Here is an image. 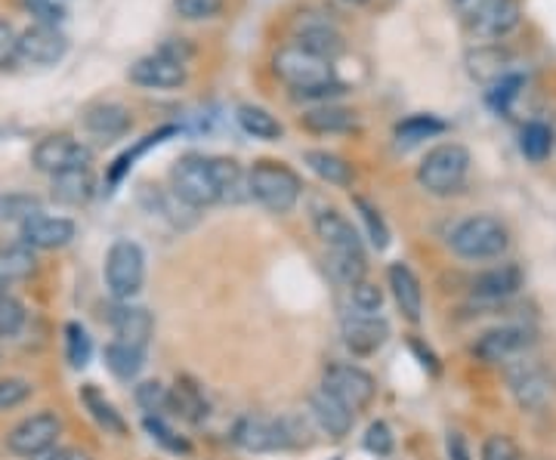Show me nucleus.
<instances>
[{"mask_svg":"<svg viewBox=\"0 0 556 460\" xmlns=\"http://www.w3.org/2000/svg\"><path fill=\"white\" fill-rule=\"evenodd\" d=\"M273 72L281 84H288L298 97H306V100H328L346 90L338 80L334 62L321 60L298 43H288L278 50L273 56Z\"/></svg>","mask_w":556,"mask_h":460,"instance_id":"1","label":"nucleus"},{"mask_svg":"<svg viewBox=\"0 0 556 460\" xmlns=\"http://www.w3.org/2000/svg\"><path fill=\"white\" fill-rule=\"evenodd\" d=\"M313 226H316L318 241L328 251L331 272L346 288L365 279L368 263H365V244H362V235L356 232V226L346 220L340 210H334V207H318L316 214H313Z\"/></svg>","mask_w":556,"mask_h":460,"instance_id":"2","label":"nucleus"},{"mask_svg":"<svg viewBox=\"0 0 556 460\" xmlns=\"http://www.w3.org/2000/svg\"><path fill=\"white\" fill-rule=\"evenodd\" d=\"M448 247L455 257L467 263L497 260L510 247V229L495 214H473L448 232Z\"/></svg>","mask_w":556,"mask_h":460,"instance_id":"3","label":"nucleus"},{"mask_svg":"<svg viewBox=\"0 0 556 460\" xmlns=\"http://www.w3.org/2000/svg\"><path fill=\"white\" fill-rule=\"evenodd\" d=\"M470 152L460 142H439L417 164V186L433 199L457 195L470 177Z\"/></svg>","mask_w":556,"mask_h":460,"instance_id":"4","label":"nucleus"},{"mask_svg":"<svg viewBox=\"0 0 556 460\" xmlns=\"http://www.w3.org/2000/svg\"><path fill=\"white\" fill-rule=\"evenodd\" d=\"M248 195L269 214H291L303 195V182L288 164L263 158L248 170Z\"/></svg>","mask_w":556,"mask_h":460,"instance_id":"5","label":"nucleus"},{"mask_svg":"<svg viewBox=\"0 0 556 460\" xmlns=\"http://www.w3.org/2000/svg\"><path fill=\"white\" fill-rule=\"evenodd\" d=\"M170 192L189 210L223 204L214 155H182L170 170Z\"/></svg>","mask_w":556,"mask_h":460,"instance_id":"6","label":"nucleus"},{"mask_svg":"<svg viewBox=\"0 0 556 460\" xmlns=\"http://www.w3.org/2000/svg\"><path fill=\"white\" fill-rule=\"evenodd\" d=\"M105 288L115 303H130L146 284V251L134 239H115L102 263Z\"/></svg>","mask_w":556,"mask_h":460,"instance_id":"7","label":"nucleus"},{"mask_svg":"<svg viewBox=\"0 0 556 460\" xmlns=\"http://www.w3.org/2000/svg\"><path fill=\"white\" fill-rule=\"evenodd\" d=\"M452 7L464 28L482 40H501L519 25L517 0H452Z\"/></svg>","mask_w":556,"mask_h":460,"instance_id":"8","label":"nucleus"},{"mask_svg":"<svg viewBox=\"0 0 556 460\" xmlns=\"http://www.w3.org/2000/svg\"><path fill=\"white\" fill-rule=\"evenodd\" d=\"M130 84H137L142 90H179L189 72H186V47L179 43H164L155 53L142 56L130 65L127 72Z\"/></svg>","mask_w":556,"mask_h":460,"instance_id":"9","label":"nucleus"},{"mask_svg":"<svg viewBox=\"0 0 556 460\" xmlns=\"http://www.w3.org/2000/svg\"><path fill=\"white\" fill-rule=\"evenodd\" d=\"M321 389L338 401H343L353 414H358L378 396V381L353 361H334L321 374Z\"/></svg>","mask_w":556,"mask_h":460,"instance_id":"10","label":"nucleus"},{"mask_svg":"<svg viewBox=\"0 0 556 460\" xmlns=\"http://www.w3.org/2000/svg\"><path fill=\"white\" fill-rule=\"evenodd\" d=\"M62 436V418L56 411H38L31 418H22L10 433H7V451L16 458L35 460L56 448Z\"/></svg>","mask_w":556,"mask_h":460,"instance_id":"11","label":"nucleus"},{"mask_svg":"<svg viewBox=\"0 0 556 460\" xmlns=\"http://www.w3.org/2000/svg\"><path fill=\"white\" fill-rule=\"evenodd\" d=\"M31 164L47 177H60L68 170H90L93 152H90V145H84L68 133H50L31 149Z\"/></svg>","mask_w":556,"mask_h":460,"instance_id":"12","label":"nucleus"},{"mask_svg":"<svg viewBox=\"0 0 556 460\" xmlns=\"http://www.w3.org/2000/svg\"><path fill=\"white\" fill-rule=\"evenodd\" d=\"M507 386L522 411H544L554 399V381L535 359H517L507 365Z\"/></svg>","mask_w":556,"mask_h":460,"instance_id":"13","label":"nucleus"},{"mask_svg":"<svg viewBox=\"0 0 556 460\" xmlns=\"http://www.w3.org/2000/svg\"><path fill=\"white\" fill-rule=\"evenodd\" d=\"M535 346V331L526 324H504V328H492L485 331L477 343H473V356L485 365H510V361L522 359L529 349Z\"/></svg>","mask_w":556,"mask_h":460,"instance_id":"14","label":"nucleus"},{"mask_svg":"<svg viewBox=\"0 0 556 460\" xmlns=\"http://www.w3.org/2000/svg\"><path fill=\"white\" fill-rule=\"evenodd\" d=\"M232 442L244 448L248 455H269L294 448L298 436L288 426V421H269V418H241L232 430Z\"/></svg>","mask_w":556,"mask_h":460,"instance_id":"15","label":"nucleus"},{"mask_svg":"<svg viewBox=\"0 0 556 460\" xmlns=\"http://www.w3.org/2000/svg\"><path fill=\"white\" fill-rule=\"evenodd\" d=\"M68 53V38L62 35V28L56 25H31L20 31V62L25 65H56V62L65 60Z\"/></svg>","mask_w":556,"mask_h":460,"instance_id":"16","label":"nucleus"},{"mask_svg":"<svg viewBox=\"0 0 556 460\" xmlns=\"http://www.w3.org/2000/svg\"><path fill=\"white\" fill-rule=\"evenodd\" d=\"M340 334L353 356H375L380 346L390 341V324L383 316L346 312L340 321Z\"/></svg>","mask_w":556,"mask_h":460,"instance_id":"17","label":"nucleus"},{"mask_svg":"<svg viewBox=\"0 0 556 460\" xmlns=\"http://www.w3.org/2000/svg\"><path fill=\"white\" fill-rule=\"evenodd\" d=\"M78 235V226L68 217H53V214H35L31 220L20 226V241H25L31 251H56L72 244Z\"/></svg>","mask_w":556,"mask_h":460,"instance_id":"18","label":"nucleus"},{"mask_svg":"<svg viewBox=\"0 0 556 460\" xmlns=\"http://www.w3.org/2000/svg\"><path fill=\"white\" fill-rule=\"evenodd\" d=\"M109 324L115 331V341L130 343V346H139L146 349L152 334H155V319L146 306H137V303H115L109 309Z\"/></svg>","mask_w":556,"mask_h":460,"instance_id":"19","label":"nucleus"},{"mask_svg":"<svg viewBox=\"0 0 556 460\" xmlns=\"http://www.w3.org/2000/svg\"><path fill=\"white\" fill-rule=\"evenodd\" d=\"M387 281H390V291H393V301H396L402 319L417 324L424 319V288H420L415 269L408 263H393L387 269Z\"/></svg>","mask_w":556,"mask_h":460,"instance_id":"20","label":"nucleus"},{"mask_svg":"<svg viewBox=\"0 0 556 460\" xmlns=\"http://www.w3.org/2000/svg\"><path fill=\"white\" fill-rule=\"evenodd\" d=\"M84 130L93 133L97 140H118L124 137L130 127H134V118H130V108L121 105V102H93L84 108Z\"/></svg>","mask_w":556,"mask_h":460,"instance_id":"21","label":"nucleus"},{"mask_svg":"<svg viewBox=\"0 0 556 460\" xmlns=\"http://www.w3.org/2000/svg\"><path fill=\"white\" fill-rule=\"evenodd\" d=\"M519 288H522V269L514 263H501V266L479 272L470 284V294H473V301L497 303L514 297Z\"/></svg>","mask_w":556,"mask_h":460,"instance_id":"22","label":"nucleus"},{"mask_svg":"<svg viewBox=\"0 0 556 460\" xmlns=\"http://www.w3.org/2000/svg\"><path fill=\"white\" fill-rule=\"evenodd\" d=\"M309 414H313V421H316L318 430H321L325 436H331V439L350 436V430H353V423H356V414H353L343 401H338L334 396H328L321 386L309 396Z\"/></svg>","mask_w":556,"mask_h":460,"instance_id":"23","label":"nucleus"},{"mask_svg":"<svg viewBox=\"0 0 556 460\" xmlns=\"http://www.w3.org/2000/svg\"><path fill=\"white\" fill-rule=\"evenodd\" d=\"M298 47L316 53L321 60H338V53L343 50V35L328 20H306L300 22L298 28Z\"/></svg>","mask_w":556,"mask_h":460,"instance_id":"24","label":"nucleus"},{"mask_svg":"<svg viewBox=\"0 0 556 460\" xmlns=\"http://www.w3.org/2000/svg\"><path fill=\"white\" fill-rule=\"evenodd\" d=\"M38 272V254L25 241H3L0 244V288L31 279Z\"/></svg>","mask_w":556,"mask_h":460,"instance_id":"25","label":"nucleus"},{"mask_svg":"<svg viewBox=\"0 0 556 460\" xmlns=\"http://www.w3.org/2000/svg\"><path fill=\"white\" fill-rule=\"evenodd\" d=\"M300 124H303V130H309V133H350V130H356L358 118L353 108L321 102L316 108L303 112V115H300Z\"/></svg>","mask_w":556,"mask_h":460,"instance_id":"26","label":"nucleus"},{"mask_svg":"<svg viewBox=\"0 0 556 460\" xmlns=\"http://www.w3.org/2000/svg\"><path fill=\"white\" fill-rule=\"evenodd\" d=\"M80 401H84V408H87V414L93 418V423H97L100 430H105L109 436H127V421H124V414L112 405V399L102 393L100 386L84 383V386H80Z\"/></svg>","mask_w":556,"mask_h":460,"instance_id":"27","label":"nucleus"},{"mask_svg":"<svg viewBox=\"0 0 556 460\" xmlns=\"http://www.w3.org/2000/svg\"><path fill=\"white\" fill-rule=\"evenodd\" d=\"M507 65H510V56L501 47H495V43H485V47H477L473 53H467V72L473 75V80L485 84V87L507 78L510 75Z\"/></svg>","mask_w":556,"mask_h":460,"instance_id":"28","label":"nucleus"},{"mask_svg":"<svg viewBox=\"0 0 556 460\" xmlns=\"http://www.w3.org/2000/svg\"><path fill=\"white\" fill-rule=\"evenodd\" d=\"M306 167L316 174L318 180L328 182V186H338V189H346V186H353L356 180V170H353V164L346 158H340L334 152H325V149H309L306 155Z\"/></svg>","mask_w":556,"mask_h":460,"instance_id":"29","label":"nucleus"},{"mask_svg":"<svg viewBox=\"0 0 556 460\" xmlns=\"http://www.w3.org/2000/svg\"><path fill=\"white\" fill-rule=\"evenodd\" d=\"M236 120H239L241 130H244L248 137H254V140L276 142L285 137L281 120H278L269 108L254 105V102H244V105H239V108H236Z\"/></svg>","mask_w":556,"mask_h":460,"instance_id":"30","label":"nucleus"},{"mask_svg":"<svg viewBox=\"0 0 556 460\" xmlns=\"http://www.w3.org/2000/svg\"><path fill=\"white\" fill-rule=\"evenodd\" d=\"M170 411L179 414L182 421L204 423L207 414H211V405L199 389V383H192L189 378H179L177 386L170 389Z\"/></svg>","mask_w":556,"mask_h":460,"instance_id":"31","label":"nucleus"},{"mask_svg":"<svg viewBox=\"0 0 556 460\" xmlns=\"http://www.w3.org/2000/svg\"><path fill=\"white\" fill-rule=\"evenodd\" d=\"M97 192V180L90 170H68V174H60L53 177V201H60L65 207H80L87 201L93 199Z\"/></svg>","mask_w":556,"mask_h":460,"instance_id":"32","label":"nucleus"},{"mask_svg":"<svg viewBox=\"0 0 556 460\" xmlns=\"http://www.w3.org/2000/svg\"><path fill=\"white\" fill-rule=\"evenodd\" d=\"M105 368L118 378V381H137L146 368V349L130 346V343L112 341L105 346Z\"/></svg>","mask_w":556,"mask_h":460,"instance_id":"33","label":"nucleus"},{"mask_svg":"<svg viewBox=\"0 0 556 460\" xmlns=\"http://www.w3.org/2000/svg\"><path fill=\"white\" fill-rule=\"evenodd\" d=\"M170 137H177V127H159L155 133L142 137L137 145H130L127 152H121L118 158H115V164H112V170H109V189H115V186H118V182L134 170V164H137L149 149H155V145H161V142H167Z\"/></svg>","mask_w":556,"mask_h":460,"instance_id":"34","label":"nucleus"},{"mask_svg":"<svg viewBox=\"0 0 556 460\" xmlns=\"http://www.w3.org/2000/svg\"><path fill=\"white\" fill-rule=\"evenodd\" d=\"M217 164V180L219 192H223V204H241L248 201V170L241 167L236 158H226V155H214Z\"/></svg>","mask_w":556,"mask_h":460,"instance_id":"35","label":"nucleus"},{"mask_svg":"<svg viewBox=\"0 0 556 460\" xmlns=\"http://www.w3.org/2000/svg\"><path fill=\"white\" fill-rule=\"evenodd\" d=\"M439 133H445V120L437 115H412V118L396 124V142L399 149H415L424 140H433Z\"/></svg>","mask_w":556,"mask_h":460,"instance_id":"36","label":"nucleus"},{"mask_svg":"<svg viewBox=\"0 0 556 460\" xmlns=\"http://www.w3.org/2000/svg\"><path fill=\"white\" fill-rule=\"evenodd\" d=\"M519 152L532 164H544L554 152V130L544 120H529L519 133Z\"/></svg>","mask_w":556,"mask_h":460,"instance_id":"37","label":"nucleus"},{"mask_svg":"<svg viewBox=\"0 0 556 460\" xmlns=\"http://www.w3.org/2000/svg\"><path fill=\"white\" fill-rule=\"evenodd\" d=\"M65 359L72 368H87L93 359V341L87 334V328L80 321H68L65 324Z\"/></svg>","mask_w":556,"mask_h":460,"instance_id":"38","label":"nucleus"},{"mask_svg":"<svg viewBox=\"0 0 556 460\" xmlns=\"http://www.w3.org/2000/svg\"><path fill=\"white\" fill-rule=\"evenodd\" d=\"M353 204H356L358 220H362V226H365V235H368V241H371V247L387 251V247H390V226H387V220H383V214H380L371 201H365V199H356Z\"/></svg>","mask_w":556,"mask_h":460,"instance_id":"39","label":"nucleus"},{"mask_svg":"<svg viewBox=\"0 0 556 460\" xmlns=\"http://www.w3.org/2000/svg\"><path fill=\"white\" fill-rule=\"evenodd\" d=\"M134 399L146 411V418H164L170 411V386L159 381H142L134 393Z\"/></svg>","mask_w":556,"mask_h":460,"instance_id":"40","label":"nucleus"},{"mask_svg":"<svg viewBox=\"0 0 556 460\" xmlns=\"http://www.w3.org/2000/svg\"><path fill=\"white\" fill-rule=\"evenodd\" d=\"M40 214V201L28 192H7L0 195V222H25Z\"/></svg>","mask_w":556,"mask_h":460,"instance_id":"41","label":"nucleus"},{"mask_svg":"<svg viewBox=\"0 0 556 460\" xmlns=\"http://www.w3.org/2000/svg\"><path fill=\"white\" fill-rule=\"evenodd\" d=\"M383 309V291L375 281L362 279L350 284V312H362V316H380Z\"/></svg>","mask_w":556,"mask_h":460,"instance_id":"42","label":"nucleus"},{"mask_svg":"<svg viewBox=\"0 0 556 460\" xmlns=\"http://www.w3.org/2000/svg\"><path fill=\"white\" fill-rule=\"evenodd\" d=\"M35 396V383L25 378H0V414L16 411Z\"/></svg>","mask_w":556,"mask_h":460,"instance_id":"43","label":"nucleus"},{"mask_svg":"<svg viewBox=\"0 0 556 460\" xmlns=\"http://www.w3.org/2000/svg\"><path fill=\"white\" fill-rule=\"evenodd\" d=\"M25 319H28L25 306L16 297H10V294L0 291V341L16 337L22 328H25Z\"/></svg>","mask_w":556,"mask_h":460,"instance_id":"44","label":"nucleus"},{"mask_svg":"<svg viewBox=\"0 0 556 460\" xmlns=\"http://www.w3.org/2000/svg\"><path fill=\"white\" fill-rule=\"evenodd\" d=\"M142 423H146V433L152 436V442H159L161 448H167L170 455H189L192 451V445L182 439L177 430H170L164 418H146Z\"/></svg>","mask_w":556,"mask_h":460,"instance_id":"45","label":"nucleus"},{"mask_svg":"<svg viewBox=\"0 0 556 460\" xmlns=\"http://www.w3.org/2000/svg\"><path fill=\"white\" fill-rule=\"evenodd\" d=\"M226 0H174V13L186 22L217 20Z\"/></svg>","mask_w":556,"mask_h":460,"instance_id":"46","label":"nucleus"},{"mask_svg":"<svg viewBox=\"0 0 556 460\" xmlns=\"http://www.w3.org/2000/svg\"><path fill=\"white\" fill-rule=\"evenodd\" d=\"M479 460H522V451L507 433H492V436L482 439Z\"/></svg>","mask_w":556,"mask_h":460,"instance_id":"47","label":"nucleus"},{"mask_svg":"<svg viewBox=\"0 0 556 460\" xmlns=\"http://www.w3.org/2000/svg\"><path fill=\"white\" fill-rule=\"evenodd\" d=\"M25 10L40 22V25H56L60 28L65 16H68V7L65 0H25Z\"/></svg>","mask_w":556,"mask_h":460,"instance_id":"48","label":"nucleus"},{"mask_svg":"<svg viewBox=\"0 0 556 460\" xmlns=\"http://www.w3.org/2000/svg\"><path fill=\"white\" fill-rule=\"evenodd\" d=\"M393 430L387 426L383 421H375L368 430H365V448L371 451V455H378V458H390L393 455Z\"/></svg>","mask_w":556,"mask_h":460,"instance_id":"49","label":"nucleus"},{"mask_svg":"<svg viewBox=\"0 0 556 460\" xmlns=\"http://www.w3.org/2000/svg\"><path fill=\"white\" fill-rule=\"evenodd\" d=\"M519 87H522V75H507V78H501L497 84L489 87V102L495 105L497 112H507L510 108V100L519 93Z\"/></svg>","mask_w":556,"mask_h":460,"instance_id":"50","label":"nucleus"},{"mask_svg":"<svg viewBox=\"0 0 556 460\" xmlns=\"http://www.w3.org/2000/svg\"><path fill=\"white\" fill-rule=\"evenodd\" d=\"M20 60V31L10 22L0 20V68Z\"/></svg>","mask_w":556,"mask_h":460,"instance_id":"51","label":"nucleus"},{"mask_svg":"<svg viewBox=\"0 0 556 460\" xmlns=\"http://www.w3.org/2000/svg\"><path fill=\"white\" fill-rule=\"evenodd\" d=\"M445 458L473 460V455H470V445H467V439H464L460 433H448V436H445Z\"/></svg>","mask_w":556,"mask_h":460,"instance_id":"52","label":"nucleus"},{"mask_svg":"<svg viewBox=\"0 0 556 460\" xmlns=\"http://www.w3.org/2000/svg\"><path fill=\"white\" fill-rule=\"evenodd\" d=\"M35 460H90V458H87L84 451H78V448H60V445H56V448H50L47 455H40V458Z\"/></svg>","mask_w":556,"mask_h":460,"instance_id":"53","label":"nucleus"},{"mask_svg":"<svg viewBox=\"0 0 556 460\" xmlns=\"http://www.w3.org/2000/svg\"><path fill=\"white\" fill-rule=\"evenodd\" d=\"M346 3H356L358 7V3H368V0H346Z\"/></svg>","mask_w":556,"mask_h":460,"instance_id":"54","label":"nucleus"}]
</instances>
